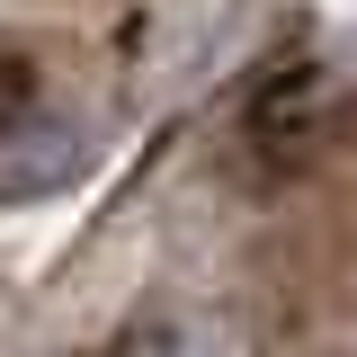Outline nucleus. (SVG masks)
I'll list each match as a JSON object with an SVG mask.
<instances>
[{
	"label": "nucleus",
	"mask_w": 357,
	"mask_h": 357,
	"mask_svg": "<svg viewBox=\"0 0 357 357\" xmlns=\"http://www.w3.org/2000/svg\"><path fill=\"white\" fill-rule=\"evenodd\" d=\"M89 170V126L72 107H9L0 116V197H54Z\"/></svg>",
	"instance_id": "obj_1"
},
{
	"label": "nucleus",
	"mask_w": 357,
	"mask_h": 357,
	"mask_svg": "<svg viewBox=\"0 0 357 357\" xmlns=\"http://www.w3.org/2000/svg\"><path fill=\"white\" fill-rule=\"evenodd\" d=\"M116 357H259L223 312H206V304H161V312H143L126 331V349Z\"/></svg>",
	"instance_id": "obj_2"
}]
</instances>
